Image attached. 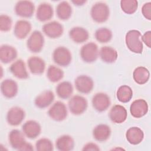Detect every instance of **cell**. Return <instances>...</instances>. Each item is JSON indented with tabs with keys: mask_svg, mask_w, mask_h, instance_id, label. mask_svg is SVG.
Instances as JSON below:
<instances>
[{
	"mask_svg": "<svg viewBox=\"0 0 151 151\" xmlns=\"http://www.w3.org/2000/svg\"><path fill=\"white\" fill-rule=\"evenodd\" d=\"M8 141L10 146L18 150H33V146L26 141L22 132L18 129L12 130L8 134Z\"/></svg>",
	"mask_w": 151,
	"mask_h": 151,
	"instance_id": "cell-1",
	"label": "cell"
},
{
	"mask_svg": "<svg viewBox=\"0 0 151 151\" xmlns=\"http://www.w3.org/2000/svg\"><path fill=\"white\" fill-rule=\"evenodd\" d=\"M142 34L136 29L129 31L125 36V42L127 48L136 54H141L143 52V45L141 40Z\"/></svg>",
	"mask_w": 151,
	"mask_h": 151,
	"instance_id": "cell-2",
	"label": "cell"
},
{
	"mask_svg": "<svg viewBox=\"0 0 151 151\" xmlns=\"http://www.w3.org/2000/svg\"><path fill=\"white\" fill-rule=\"evenodd\" d=\"M90 15L92 19L96 23L105 22L110 16L109 7L105 2H97L92 6Z\"/></svg>",
	"mask_w": 151,
	"mask_h": 151,
	"instance_id": "cell-3",
	"label": "cell"
},
{
	"mask_svg": "<svg viewBox=\"0 0 151 151\" xmlns=\"http://www.w3.org/2000/svg\"><path fill=\"white\" fill-rule=\"evenodd\" d=\"M81 60L87 63L95 62L99 56L98 45L94 42H89L84 44L80 51Z\"/></svg>",
	"mask_w": 151,
	"mask_h": 151,
	"instance_id": "cell-4",
	"label": "cell"
},
{
	"mask_svg": "<svg viewBox=\"0 0 151 151\" xmlns=\"http://www.w3.org/2000/svg\"><path fill=\"white\" fill-rule=\"evenodd\" d=\"M53 61L60 67L69 65L72 60L70 51L65 47L60 46L55 48L52 55Z\"/></svg>",
	"mask_w": 151,
	"mask_h": 151,
	"instance_id": "cell-5",
	"label": "cell"
},
{
	"mask_svg": "<svg viewBox=\"0 0 151 151\" xmlns=\"http://www.w3.org/2000/svg\"><path fill=\"white\" fill-rule=\"evenodd\" d=\"M68 107L71 113L78 116L86 111L88 107V102L83 96L75 95L69 99Z\"/></svg>",
	"mask_w": 151,
	"mask_h": 151,
	"instance_id": "cell-6",
	"label": "cell"
},
{
	"mask_svg": "<svg viewBox=\"0 0 151 151\" xmlns=\"http://www.w3.org/2000/svg\"><path fill=\"white\" fill-rule=\"evenodd\" d=\"M45 40L42 34L38 30L33 31L27 41L28 50L33 53L41 51L44 47Z\"/></svg>",
	"mask_w": 151,
	"mask_h": 151,
	"instance_id": "cell-7",
	"label": "cell"
},
{
	"mask_svg": "<svg viewBox=\"0 0 151 151\" xmlns=\"http://www.w3.org/2000/svg\"><path fill=\"white\" fill-rule=\"evenodd\" d=\"M48 116L56 122L64 120L68 116V110L66 105L61 101H57L50 107L48 110Z\"/></svg>",
	"mask_w": 151,
	"mask_h": 151,
	"instance_id": "cell-8",
	"label": "cell"
},
{
	"mask_svg": "<svg viewBox=\"0 0 151 151\" xmlns=\"http://www.w3.org/2000/svg\"><path fill=\"white\" fill-rule=\"evenodd\" d=\"M14 11L15 14L20 17L29 18L34 13L35 5L30 1H19L14 6Z\"/></svg>",
	"mask_w": 151,
	"mask_h": 151,
	"instance_id": "cell-9",
	"label": "cell"
},
{
	"mask_svg": "<svg viewBox=\"0 0 151 151\" xmlns=\"http://www.w3.org/2000/svg\"><path fill=\"white\" fill-rule=\"evenodd\" d=\"M42 30L43 33L48 38L55 39L63 35L64 27L59 22L52 21L44 24L42 27Z\"/></svg>",
	"mask_w": 151,
	"mask_h": 151,
	"instance_id": "cell-10",
	"label": "cell"
},
{
	"mask_svg": "<svg viewBox=\"0 0 151 151\" xmlns=\"http://www.w3.org/2000/svg\"><path fill=\"white\" fill-rule=\"evenodd\" d=\"M74 86L79 93L87 94L92 91L94 88V81L90 77L87 75H80L76 78Z\"/></svg>",
	"mask_w": 151,
	"mask_h": 151,
	"instance_id": "cell-11",
	"label": "cell"
},
{
	"mask_svg": "<svg viewBox=\"0 0 151 151\" xmlns=\"http://www.w3.org/2000/svg\"><path fill=\"white\" fill-rule=\"evenodd\" d=\"M93 107L98 112H103L107 110L111 104L110 97L104 93L95 94L91 100Z\"/></svg>",
	"mask_w": 151,
	"mask_h": 151,
	"instance_id": "cell-12",
	"label": "cell"
},
{
	"mask_svg": "<svg viewBox=\"0 0 151 151\" xmlns=\"http://www.w3.org/2000/svg\"><path fill=\"white\" fill-rule=\"evenodd\" d=\"M25 117V112L22 108L15 106L11 107L7 112L6 121L12 126H17L21 124Z\"/></svg>",
	"mask_w": 151,
	"mask_h": 151,
	"instance_id": "cell-13",
	"label": "cell"
},
{
	"mask_svg": "<svg viewBox=\"0 0 151 151\" xmlns=\"http://www.w3.org/2000/svg\"><path fill=\"white\" fill-rule=\"evenodd\" d=\"M22 131L25 137L29 139H34L41 134V127L37 121L29 120L23 124Z\"/></svg>",
	"mask_w": 151,
	"mask_h": 151,
	"instance_id": "cell-14",
	"label": "cell"
},
{
	"mask_svg": "<svg viewBox=\"0 0 151 151\" xmlns=\"http://www.w3.org/2000/svg\"><path fill=\"white\" fill-rule=\"evenodd\" d=\"M1 91L5 98L9 99L14 98L18 91L17 83L11 78L5 79L1 83Z\"/></svg>",
	"mask_w": 151,
	"mask_h": 151,
	"instance_id": "cell-15",
	"label": "cell"
},
{
	"mask_svg": "<svg viewBox=\"0 0 151 151\" xmlns=\"http://www.w3.org/2000/svg\"><path fill=\"white\" fill-rule=\"evenodd\" d=\"M149 110L147 103L142 99L134 100L130 106L131 115L134 118H140L145 116Z\"/></svg>",
	"mask_w": 151,
	"mask_h": 151,
	"instance_id": "cell-16",
	"label": "cell"
},
{
	"mask_svg": "<svg viewBox=\"0 0 151 151\" xmlns=\"http://www.w3.org/2000/svg\"><path fill=\"white\" fill-rule=\"evenodd\" d=\"M31 29L32 25L29 21L25 19H19L16 22L14 25V34L17 38L22 40L28 35Z\"/></svg>",
	"mask_w": 151,
	"mask_h": 151,
	"instance_id": "cell-17",
	"label": "cell"
},
{
	"mask_svg": "<svg viewBox=\"0 0 151 151\" xmlns=\"http://www.w3.org/2000/svg\"><path fill=\"white\" fill-rule=\"evenodd\" d=\"M109 116L112 122L120 124L126 121L127 117V111L124 106L116 104L110 109Z\"/></svg>",
	"mask_w": 151,
	"mask_h": 151,
	"instance_id": "cell-18",
	"label": "cell"
},
{
	"mask_svg": "<svg viewBox=\"0 0 151 151\" xmlns=\"http://www.w3.org/2000/svg\"><path fill=\"white\" fill-rule=\"evenodd\" d=\"M54 15V10L52 5L47 2L41 3L37 7L35 17L40 22H46L50 20Z\"/></svg>",
	"mask_w": 151,
	"mask_h": 151,
	"instance_id": "cell-19",
	"label": "cell"
},
{
	"mask_svg": "<svg viewBox=\"0 0 151 151\" xmlns=\"http://www.w3.org/2000/svg\"><path fill=\"white\" fill-rule=\"evenodd\" d=\"M55 96L54 93L50 90L42 91L38 95L34 100V104L39 109H44L50 106L54 101Z\"/></svg>",
	"mask_w": 151,
	"mask_h": 151,
	"instance_id": "cell-20",
	"label": "cell"
},
{
	"mask_svg": "<svg viewBox=\"0 0 151 151\" xmlns=\"http://www.w3.org/2000/svg\"><path fill=\"white\" fill-rule=\"evenodd\" d=\"M9 70L12 75L18 79L24 80L29 77L25 63L21 59L15 61L10 65Z\"/></svg>",
	"mask_w": 151,
	"mask_h": 151,
	"instance_id": "cell-21",
	"label": "cell"
},
{
	"mask_svg": "<svg viewBox=\"0 0 151 151\" xmlns=\"http://www.w3.org/2000/svg\"><path fill=\"white\" fill-rule=\"evenodd\" d=\"M27 65L29 71L34 75L42 74L45 69L44 60L38 56H31L27 60Z\"/></svg>",
	"mask_w": 151,
	"mask_h": 151,
	"instance_id": "cell-22",
	"label": "cell"
},
{
	"mask_svg": "<svg viewBox=\"0 0 151 151\" xmlns=\"http://www.w3.org/2000/svg\"><path fill=\"white\" fill-rule=\"evenodd\" d=\"M18 56L17 50L13 46L4 44L0 47V60L4 64H8L14 61Z\"/></svg>",
	"mask_w": 151,
	"mask_h": 151,
	"instance_id": "cell-23",
	"label": "cell"
},
{
	"mask_svg": "<svg viewBox=\"0 0 151 151\" xmlns=\"http://www.w3.org/2000/svg\"><path fill=\"white\" fill-rule=\"evenodd\" d=\"M70 39L77 44H81L86 42L89 38L88 31L81 27H74L71 28L68 32Z\"/></svg>",
	"mask_w": 151,
	"mask_h": 151,
	"instance_id": "cell-24",
	"label": "cell"
},
{
	"mask_svg": "<svg viewBox=\"0 0 151 151\" xmlns=\"http://www.w3.org/2000/svg\"><path fill=\"white\" fill-rule=\"evenodd\" d=\"M111 133L110 126L106 124H98L93 130V138L100 142L107 141L110 138Z\"/></svg>",
	"mask_w": 151,
	"mask_h": 151,
	"instance_id": "cell-25",
	"label": "cell"
},
{
	"mask_svg": "<svg viewBox=\"0 0 151 151\" xmlns=\"http://www.w3.org/2000/svg\"><path fill=\"white\" fill-rule=\"evenodd\" d=\"M126 137L129 143L133 145H137L143 141L144 133L143 130L138 127H132L127 130Z\"/></svg>",
	"mask_w": 151,
	"mask_h": 151,
	"instance_id": "cell-26",
	"label": "cell"
},
{
	"mask_svg": "<svg viewBox=\"0 0 151 151\" xmlns=\"http://www.w3.org/2000/svg\"><path fill=\"white\" fill-rule=\"evenodd\" d=\"M99 56L104 63L111 64L117 60L118 54L117 51L111 47L104 46L99 50Z\"/></svg>",
	"mask_w": 151,
	"mask_h": 151,
	"instance_id": "cell-27",
	"label": "cell"
},
{
	"mask_svg": "<svg viewBox=\"0 0 151 151\" xmlns=\"http://www.w3.org/2000/svg\"><path fill=\"white\" fill-rule=\"evenodd\" d=\"M55 147L60 151L71 150L74 147V140L70 135H62L57 139Z\"/></svg>",
	"mask_w": 151,
	"mask_h": 151,
	"instance_id": "cell-28",
	"label": "cell"
},
{
	"mask_svg": "<svg viewBox=\"0 0 151 151\" xmlns=\"http://www.w3.org/2000/svg\"><path fill=\"white\" fill-rule=\"evenodd\" d=\"M73 86L72 84L67 81L60 82L55 88L56 94L61 99L65 100L71 97L73 93Z\"/></svg>",
	"mask_w": 151,
	"mask_h": 151,
	"instance_id": "cell-29",
	"label": "cell"
},
{
	"mask_svg": "<svg viewBox=\"0 0 151 151\" xmlns=\"http://www.w3.org/2000/svg\"><path fill=\"white\" fill-rule=\"evenodd\" d=\"M72 12V7L67 1H61L56 6V15L60 20L66 21L70 19Z\"/></svg>",
	"mask_w": 151,
	"mask_h": 151,
	"instance_id": "cell-30",
	"label": "cell"
},
{
	"mask_svg": "<svg viewBox=\"0 0 151 151\" xmlns=\"http://www.w3.org/2000/svg\"><path fill=\"white\" fill-rule=\"evenodd\" d=\"M133 78L137 84L140 85L144 84L149 80V71L146 67L139 66L136 68L133 71Z\"/></svg>",
	"mask_w": 151,
	"mask_h": 151,
	"instance_id": "cell-31",
	"label": "cell"
},
{
	"mask_svg": "<svg viewBox=\"0 0 151 151\" xmlns=\"http://www.w3.org/2000/svg\"><path fill=\"white\" fill-rule=\"evenodd\" d=\"M47 77L52 83H57L64 77V72L60 68L50 65L47 70Z\"/></svg>",
	"mask_w": 151,
	"mask_h": 151,
	"instance_id": "cell-32",
	"label": "cell"
},
{
	"mask_svg": "<svg viewBox=\"0 0 151 151\" xmlns=\"http://www.w3.org/2000/svg\"><path fill=\"white\" fill-rule=\"evenodd\" d=\"M116 96L119 101L123 103H127L133 97L132 89L127 85L121 86L117 90Z\"/></svg>",
	"mask_w": 151,
	"mask_h": 151,
	"instance_id": "cell-33",
	"label": "cell"
},
{
	"mask_svg": "<svg viewBox=\"0 0 151 151\" xmlns=\"http://www.w3.org/2000/svg\"><path fill=\"white\" fill-rule=\"evenodd\" d=\"M94 37L99 42L104 44L109 42L111 40L113 34L110 29L106 27H102L96 31Z\"/></svg>",
	"mask_w": 151,
	"mask_h": 151,
	"instance_id": "cell-34",
	"label": "cell"
},
{
	"mask_svg": "<svg viewBox=\"0 0 151 151\" xmlns=\"http://www.w3.org/2000/svg\"><path fill=\"white\" fill-rule=\"evenodd\" d=\"M120 7L124 13L129 15L133 14L137 9L138 2L136 0H122Z\"/></svg>",
	"mask_w": 151,
	"mask_h": 151,
	"instance_id": "cell-35",
	"label": "cell"
},
{
	"mask_svg": "<svg viewBox=\"0 0 151 151\" xmlns=\"http://www.w3.org/2000/svg\"><path fill=\"white\" fill-rule=\"evenodd\" d=\"M35 150L38 151H52L54 149L52 142L48 138L42 137L35 143Z\"/></svg>",
	"mask_w": 151,
	"mask_h": 151,
	"instance_id": "cell-36",
	"label": "cell"
},
{
	"mask_svg": "<svg viewBox=\"0 0 151 151\" xmlns=\"http://www.w3.org/2000/svg\"><path fill=\"white\" fill-rule=\"evenodd\" d=\"M12 25V20L11 17L6 14H1L0 16V30L2 32H8L11 30Z\"/></svg>",
	"mask_w": 151,
	"mask_h": 151,
	"instance_id": "cell-37",
	"label": "cell"
},
{
	"mask_svg": "<svg viewBox=\"0 0 151 151\" xmlns=\"http://www.w3.org/2000/svg\"><path fill=\"white\" fill-rule=\"evenodd\" d=\"M142 13L143 17L148 19L151 20V2H148L143 4L142 8Z\"/></svg>",
	"mask_w": 151,
	"mask_h": 151,
	"instance_id": "cell-38",
	"label": "cell"
},
{
	"mask_svg": "<svg viewBox=\"0 0 151 151\" xmlns=\"http://www.w3.org/2000/svg\"><path fill=\"white\" fill-rule=\"evenodd\" d=\"M141 40L142 42H144L147 47L150 48L151 47V31H147L144 33L141 37Z\"/></svg>",
	"mask_w": 151,
	"mask_h": 151,
	"instance_id": "cell-39",
	"label": "cell"
},
{
	"mask_svg": "<svg viewBox=\"0 0 151 151\" xmlns=\"http://www.w3.org/2000/svg\"><path fill=\"white\" fill-rule=\"evenodd\" d=\"M100 149L99 146L93 142H89L86 143L83 147L82 150L83 151H89V150H94V151H99Z\"/></svg>",
	"mask_w": 151,
	"mask_h": 151,
	"instance_id": "cell-40",
	"label": "cell"
},
{
	"mask_svg": "<svg viewBox=\"0 0 151 151\" xmlns=\"http://www.w3.org/2000/svg\"><path fill=\"white\" fill-rule=\"evenodd\" d=\"M71 2H72L73 4H74V5L82 6L84 4H86V2L87 1H84V0H74V1H71Z\"/></svg>",
	"mask_w": 151,
	"mask_h": 151,
	"instance_id": "cell-41",
	"label": "cell"
}]
</instances>
